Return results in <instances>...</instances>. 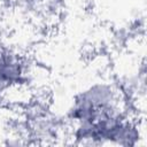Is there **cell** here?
Returning <instances> with one entry per match:
<instances>
[{"label": "cell", "instance_id": "obj_1", "mask_svg": "<svg viewBox=\"0 0 147 147\" xmlns=\"http://www.w3.org/2000/svg\"><path fill=\"white\" fill-rule=\"evenodd\" d=\"M28 64L13 49L0 47V98L1 94L25 83Z\"/></svg>", "mask_w": 147, "mask_h": 147}]
</instances>
